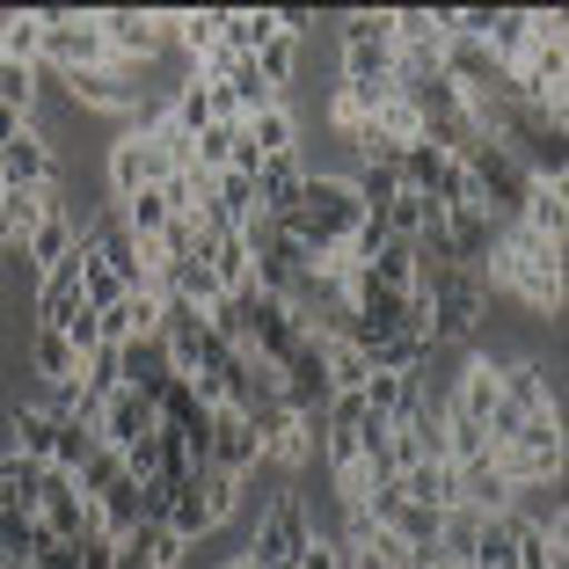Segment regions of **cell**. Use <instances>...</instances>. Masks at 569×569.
Returning <instances> with one entry per match:
<instances>
[{"instance_id":"1","label":"cell","mask_w":569,"mask_h":569,"mask_svg":"<svg viewBox=\"0 0 569 569\" xmlns=\"http://www.w3.org/2000/svg\"><path fill=\"white\" fill-rule=\"evenodd\" d=\"M417 292L431 300V343H475L489 321V284L482 270L460 263H417Z\"/></svg>"},{"instance_id":"2","label":"cell","mask_w":569,"mask_h":569,"mask_svg":"<svg viewBox=\"0 0 569 569\" xmlns=\"http://www.w3.org/2000/svg\"><path fill=\"white\" fill-rule=\"evenodd\" d=\"M336 44H343V88H358L366 102L395 96V8H351Z\"/></svg>"},{"instance_id":"3","label":"cell","mask_w":569,"mask_h":569,"mask_svg":"<svg viewBox=\"0 0 569 569\" xmlns=\"http://www.w3.org/2000/svg\"><path fill=\"white\" fill-rule=\"evenodd\" d=\"M110 67V44H102V8L96 16H73V8H44V59L37 73L44 81H67V73Z\"/></svg>"},{"instance_id":"4","label":"cell","mask_w":569,"mask_h":569,"mask_svg":"<svg viewBox=\"0 0 569 569\" xmlns=\"http://www.w3.org/2000/svg\"><path fill=\"white\" fill-rule=\"evenodd\" d=\"M460 161H468V183H475V198H482L489 219H519L526 190H533V168H526L519 153L503 147V139H482V147H468Z\"/></svg>"},{"instance_id":"5","label":"cell","mask_w":569,"mask_h":569,"mask_svg":"<svg viewBox=\"0 0 569 569\" xmlns=\"http://www.w3.org/2000/svg\"><path fill=\"white\" fill-rule=\"evenodd\" d=\"M307 540H315V511H307V497H300V489H278V497L263 503L256 533H249V562L256 569H292Z\"/></svg>"},{"instance_id":"6","label":"cell","mask_w":569,"mask_h":569,"mask_svg":"<svg viewBox=\"0 0 569 569\" xmlns=\"http://www.w3.org/2000/svg\"><path fill=\"white\" fill-rule=\"evenodd\" d=\"M249 423H256V446H263V468L300 475L307 460H321V417H300V409H284V402H263V409H249Z\"/></svg>"},{"instance_id":"7","label":"cell","mask_w":569,"mask_h":569,"mask_svg":"<svg viewBox=\"0 0 569 569\" xmlns=\"http://www.w3.org/2000/svg\"><path fill=\"white\" fill-rule=\"evenodd\" d=\"M102 44L118 67H153L168 51V8H102Z\"/></svg>"},{"instance_id":"8","label":"cell","mask_w":569,"mask_h":569,"mask_svg":"<svg viewBox=\"0 0 569 569\" xmlns=\"http://www.w3.org/2000/svg\"><path fill=\"white\" fill-rule=\"evenodd\" d=\"M59 88H67L73 110H102V118H132L139 102H147V81L132 67H118V59L110 67H88V73H67Z\"/></svg>"},{"instance_id":"9","label":"cell","mask_w":569,"mask_h":569,"mask_svg":"<svg viewBox=\"0 0 569 569\" xmlns=\"http://www.w3.org/2000/svg\"><path fill=\"white\" fill-rule=\"evenodd\" d=\"M102 176H110V204H124V198H139V190H161L168 161L147 132H124L118 147H110V161H102Z\"/></svg>"},{"instance_id":"10","label":"cell","mask_w":569,"mask_h":569,"mask_svg":"<svg viewBox=\"0 0 569 569\" xmlns=\"http://www.w3.org/2000/svg\"><path fill=\"white\" fill-rule=\"evenodd\" d=\"M44 183H59V147H51L44 124H22L0 147V190H44Z\"/></svg>"},{"instance_id":"11","label":"cell","mask_w":569,"mask_h":569,"mask_svg":"<svg viewBox=\"0 0 569 569\" xmlns=\"http://www.w3.org/2000/svg\"><path fill=\"white\" fill-rule=\"evenodd\" d=\"M204 468H212V475H234V482H249V475L263 468L256 423L241 417V409H227V402L212 409V446H204Z\"/></svg>"},{"instance_id":"12","label":"cell","mask_w":569,"mask_h":569,"mask_svg":"<svg viewBox=\"0 0 569 569\" xmlns=\"http://www.w3.org/2000/svg\"><path fill=\"white\" fill-rule=\"evenodd\" d=\"M37 526H44L51 540H88L96 533V503L73 489V475H59V468H44V503H37Z\"/></svg>"},{"instance_id":"13","label":"cell","mask_w":569,"mask_h":569,"mask_svg":"<svg viewBox=\"0 0 569 569\" xmlns=\"http://www.w3.org/2000/svg\"><path fill=\"white\" fill-rule=\"evenodd\" d=\"M153 431H161V409H153V395H132V387H118L96 417V438L110 452H132L139 438H153Z\"/></svg>"},{"instance_id":"14","label":"cell","mask_w":569,"mask_h":569,"mask_svg":"<svg viewBox=\"0 0 569 569\" xmlns=\"http://www.w3.org/2000/svg\"><path fill=\"white\" fill-rule=\"evenodd\" d=\"M519 227L540 234L548 249H569V176H533V190L519 204Z\"/></svg>"},{"instance_id":"15","label":"cell","mask_w":569,"mask_h":569,"mask_svg":"<svg viewBox=\"0 0 569 569\" xmlns=\"http://www.w3.org/2000/svg\"><path fill=\"white\" fill-rule=\"evenodd\" d=\"M183 540L168 533L161 519H147V526H132L124 540H110V569H183Z\"/></svg>"},{"instance_id":"16","label":"cell","mask_w":569,"mask_h":569,"mask_svg":"<svg viewBox=\"0 0 569 569\" xmlns=\"http://www.w3.org/2000/svg\"><path fill=\"white\" fill-rule=\"evenodd\" d=\"M336 540H343V569H417L402 540L387 533V526H372V519H343Z\"/></svg>"},{"instance_id":"17","label":"cell","mask_w":569,"mask_h":569,"mask_svg":"<svg viewBox=\"0 0 569 569\" xmlns=\"http://www.w3.org/2000/svg\"><path fill=\"white\" fill-rule=\"evenodd\" d=\"M51 438H59V409L51 402H8V452L16 460L51 468Z\"/></svg>"},{"instance_id":"18","label":"cell","mask_w":569,"mask_h":569,"mask_svg":"<svg viewBox=\"0 0 569 569\" xmlns=\"http://www.w3.org/2000/svg\"><path fill=\"white\" fill-rule=\"evenodd\" d=\"M300 183H307V153H278L256 168V212L263 219H292L300 212Z\"/></svg>"},{"instance_id":"19","label":"cell","mask_w":569,"mask_h":569,"mask_svg":"<svg viewBox=\"0 0 569 569\" xmlns=\"http://www.w3.org/2000/svg\"><path fill=\"white\" fill-rule=\"evenodd\" d=\"M59 204H67V183H44V190H0V219H8V241H30L37 227H44L51 212H59Z\"/></svg>"},{"instance_id":"20","label":"cell","mask_w":569,"mask_h":569,"mask_svg":"<svg viewBox=\"0 0 569 569\" xmlns=\"http://www.w3.org/2000/svg\"><path fill=\"white\" fill-rule=\"evenodd\" d=\"M168 51H183L190 73L219 51V8H168Z\"/></svg>"},{"instance_id":"21","label":"cell","mask_w":569,"mask_h":569,"mask_svg":"<svg viewBox=\"0 0 569 569\" xmlns=\"http://www.w3.org/2000/svg\"><path fill=\"white\" fill-rule=\"evenodd\" d=\"M395 489H402V503H417V511H438L446 519L452 503H460V489H452V468L446 460H417V468L395 475Z\"/></svg>"},{"instance_id":"22","label":"cell","mask_w":569,"mask_h":569,"mask_svg":"<svg viewBox=\"0 0 569 569\" xmlns=\"http://www.w3.org/2000/svg\"><path fill=\"white\" fill-rule=\"evenodd\" d=\"M270 37H278V8H219V51L256 59Z\"/></svg>"},{"instance_id":"23","label":"cell","mask_w":569,"mask_h":569,"mask_svg":"<svg viewBox=\"0 0 569 569\" xmlns=\"http://www.w3.org/2000/svg\"><path fill=\"white\" fill-rule=\"evenodd\" d=\"M241 132H249V147L263 153V161H278V153H300V110H292V102H270L263 118H249Z\"/></svg>"},{"instance_id":"24","label":"cell","mask_w":569,"mask_h":569,"mask_svg":"<svg viewBox=\"0 0 569 569\" xmlns=\"http://www.w3.org/2000/svg\"><path fill=\"white\" fill-rule=\"evenodd\" d=\"M168 118H176V124H183V132L190 139H198L204 132V124H219V96H212V81H198V73H183V81H176V88H168Z\"/></svg>"},{"instance_id":"25","label":"cell","mask_w":569,"mask_h":569,"mask_svg":"<svg viewBox=\"0 0 569 569\" xmlns=\"http://www.w3.org/2000/svg\"><path fill=\"white\" fill-rule=\"evenodd\" d=\"M0 59H16V67H37V59H44V8L0 16Z\"/></svg>"},{"instance_id":"26","label":"cell","mask_w":569,"mask_h":569,"mask_svg":"<svg viewBox=\"0 0 569 569\" xmlns=\"http://www.w3.org/2000/svg\"><path fill=\"white\" fill-rule=\"evenodd\" d=\"M321 372H329V395H358L372 380L366 351H358L351 336H321Z\"/></svg>"},{"instance_id":"27","label":"cell","mask_w":569,"mask_h":569,"mask_svg":"<svg viewBox=\"0 0 569 569\" xmlns=\"http://www.w3.org/2000/svg\"><path fill=\"white\" fill-rule=\"evenodd\" d=\"M366 278H372V292H417V249L409 241H380L366 256Z\"/></svg>"},{"instance_id":"28","label":"cell","mask_w":569,"mask_h":569,"mask_svg":"<svg viewBox=\"0 0 569 569\" xmlns=\"http://www.w3.org/2000/svg\"><path fill=\"white\" fill-rule=\"evenodd\" d=\"M358 351H366L372 372H423L438 343H431V336H387V343H358Z\"/></svg>"},{"instance_id":"29","label":"cell","mask_w":569,"mask_h":569,"mask_svg":"<svg viewBox=\"0 0 569 569\" xmlns=\"http://www.w3.org/2000/svg\"><path fill=\"white\" fill-rule=\"evenodd\" d=\"M102 438H96V423H81V417H59V438H51V468L59 475H81L88 468V452H96Z\"/></svg>"},{"instance_id":"30","label":"cell","mask_w":569,"mask_h":569,"mask_svg":"<svg viewBox=\"0 0 569 569\" xmlns=\"http://www.w3.org/2000/svg\"><path fill=\"white\" fill-rule=\"evenodd\" d=\"M73 256H81V307H88V315H110V307L124 300L118 270H110V263H96V256H88L81 241H73Z\"/></svg>"},{"instance_id":"31","label":"cell","mask_w":569,"mask_h":569,"mask_svg":"<svg viewBox=\"0 0 569 569\" xmlns=\"http://www.w3.org/2000/svg\"><path fill=\"white\" fill-rule=\"evenodd\" d=\"M468 569H519V548H511V511H503V519H482Z\"/></svg>"},{"instance_id":"32","label":"cell","mask_w":569,"mask_h":569,"mask_svg":"<svg viewBox=\"0 0 569 569\" xmlns=\"http://www.w3.org/2000/svg\"><path fill=\"white\" fill-rule=\"evenodd\" d=\"M241 497H249V482H234V475H212V468L198 475V503H204V519H212V533L241 511Z\"/></svg>"},{"instance_id":"33","label":"cell","mask_w":569,"mask_h":569,"mask_svg":"<svg viewBox=\"0 0 569 569\" xmlns=\"http://www.w3.org/2000/svg\"><path fill=\"white\" fill-rule=\"evenodd\" d=\"M366 124H372V102L358 96V88L336 81V96H329V132L343 139V147H358V139H366Z\"/></svg>"},{"instance_id":"34","label":"cell","mask_w":569,"mask_h":569,"mask_svg":"<svg viewBox=\"0 0 569 569\" xmlns=\"http://www.w3.org/2000/svg\"><path fill=\"white\" fill-rule=\"evenodd\" d=\"M300 51H307L300 37H284V30L270 37V44L256 51V73H263V88H278V96H284V88H292V73H300Z\"/></svg>"},{"instance_id":"35","label":"cell","mask_w":569,"mask_h":569,"mask_svg":"<svg viewBox=\"0 0 569 569\" xmlns=\"http://www.w3.org/2000/svg\"><path fill=\"white\" fill-rule=\"evenodd\" d=\"M234 132H241V124H227V118H219V124H204V132H198V176H204V183H212V176H227V153H234Z\"/></svg>"},{"instance_id":"36","label":"cell","mask_w":569,"mask_h":569,"mask_svg":"<svg viewBox=\"0 0 569 569\" xmlns=\"http://www.w3.org/2000/svg\"><path fill=\"white\" fill-rule=\"evenodd\" d=\"M118 482H124V460H118V452H110V446H96V452H88V468L73 475V489H81L88 503H96L102 489H118Z\"/></svg>"},{"instance_id":"37","label":"cell","mask_w":569,"mask_h":569,"mask_svg":"<svg viewBox=\"0 0 569 569\" xmlns=\"http://www.w3.org/2000/svg\"><path fill=\"white\" fill-rule=\"evenodd\" d=\"M292 569H343V540H336V526H315V540L300 548Z\"/></svg>"},{"instance_id":"38","label":"cell","mask_w":569,"mask_h":569,"mask_svg":"<svg viewBox=\"0 0 569 569\" xmlns=\"http://www.w3.org/2000/svg\"><path fill=\"white\" fill-rule=\"evenodd\" d=\"M73 569H110V540H96V533H88L81 548H73Z\"/></svg>"},{"instance_id":"39","label":"cell","mask_w":569,"mask_h":569,"mask_svg":"<svg viewBox=\"0 0 569 569\" xmlns=\"http://www.w3.org/2000/svg\"><path fill=\"white\" fill-rule=\"evenodd\" d=\"M227 569H256V562H249V555H234V562H227Z\"/></svg>"}]
</instances>
